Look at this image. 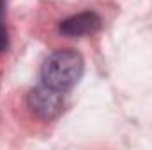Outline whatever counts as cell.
Returning <instances> with one entry per match:
<instances>
[{
  "instance_id": "obj_4",
  "label": "cell",
  "mask_w": 152,
  "mask_h": 150,
  "mask_svg": "<svg viewBox=\"0 0 152 150\" xmlns=\"http://www.w3.org/2000/svg\"><path fill=\"white\" fill-rule=\"evenodd\" d=\"M5 46H7V34H5V30L0 27V51L5 50Z\"/></svg>"
},
{
  "instance_id": "obj_2",
  "label": "cell",
  "mask_w": 152,
  "mask_h": 150,
  "mask_svg": "<svg viewBox=\"0 0 152 150\" xmlns=\"http://www.w3.org/2000/svg\"><path fill=\"white\" fill-rule=\"evenodd\" d=\"M28 106L37 117L44 120H51L62 111L64 106L62 90H57L48 85H41L28 94Z\"/></svg>"
},
{
  "instance_id": "obj_3",
  "label": "cell",
  "mask_w": 152,
  "mask_h": 150,
  "mask_svg": "<svg viewBox=\"0 0 152 150\" xmlns=\"http://www.w3.org/2000/svg\"><path fill=\"white\" fill-rule=\"evenodd\" d=\"M99 27H101V18L96 12H81V14L71 16L66 21H62L58 30L64 36L80 37V36H88V34L97 32Z\"/></svg>"
},
{
  "instance_id": "obj_1",
  "label": "cell",
  "mask_w": 152,
  "mask_h": 150,
  "mask_svg": "<svg viewBox=\"0 0 152 150\" xmlns=\"http://www.w3.org/2000/svg\"><path fill=\"white\" fill-rule=\"evenodd\" d=\"M83 74V58L73 50H58L42 64V81L57 90H67Z\"/></svg>"
}]
</instances>
